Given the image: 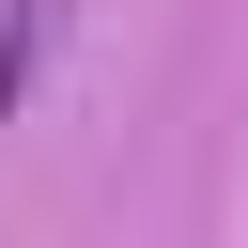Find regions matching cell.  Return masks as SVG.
Instances as JSON below:
<instances>
[{
    "label": "cell",
    "mask_w": 248,
    "mask_h": 248,
    "mask_svg": "<svg viewBox=\"0 0 248 248\" xmlns=\"http://www.w3.org/2000/svg\"><path fill=\"white\" fill-rule=\"evenodd\" d=\"M46 31H62V0H16V31H0V124L31 108V62H46Z\"/></svg>",
    "instance_id": "cell-1"
}]
</instances>
